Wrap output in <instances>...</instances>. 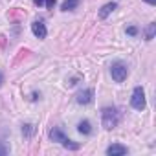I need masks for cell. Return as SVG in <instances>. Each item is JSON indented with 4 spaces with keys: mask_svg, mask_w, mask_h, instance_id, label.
Here are the masks:
<instances>
[{
    "mask_svg": "<svg viewBox=\"0 0 156 156\" xmlns=\"http://www.w3.org/2000/svg\"><path fill=\"white\" fill-rule=\"evenodd\" d=\"M130 105H132V108H136V110H143L145 108V92H143V88L141 87H136L134 88V92H132V98H130Z\"/></svg>",
    "mask_w": 156,
    "mask_h": 156,
    "instance_id": "3",
    "label": "cell"
},
{
    "mask_svg": "<svg viewBox=\"0 0 156 156\" xmlns=\"http://www.w3.org/2000/svg\"><path fill=\"white\" fill-rule=\"evenodd\" d=\"M154 33H156V24L151 22V24L147 26V30H145V41H152V39H154Z\"/></svg>",
    "mask_w": 156,
    "mask_h": 156,
    "instance_id": "11",
    "label": "cell"
},
{
    "mask_svg": "<svg viewBox=\"0 0 156 156\" xmlns=\"http://www.w3.org/2000/svg\"><path fill=\"white\" fill-rule=\"evenodd\" d=\"M35 2V6H42V4H46V0H33Z\"/></svg>",
    "mask_w": 156,
    "mask_h": 156,
    "instance_id": "17",
    "label": "cell"
},
{
    "mask_svg": "<svg viewBox=\"0 0 156 156\" xmlns=\"http://www.w3.org/2000/svg\"><path fill=\"white\" fill-rule=\"evenodd\" d=\"M116 8H118V4H116V2H108V4H105V6L99 9V19H107V17H108Z\"/></svg>",
    "mask_w": 156,
    "mask_h": 156,
    "instance_id": "7",
    "label": "cell"
},
{
    "mask_svg": "<svg viewBox=\"0 0 156 156\" xmlns=\"http://www.w3.org/2000/svg\"><path fill=\"white\" fill-rule=\"evenodd\" d=\"M55 6V0H46V8H53Z\"/></svg>",
    "mask_w": 156,
    "mask_h": 156,
    "instance_id": "16",
    "label": "cell"
},
{
    "mask_svg": "<svg viewBox=\"0 0 156 156\" xmlns=\"http://www.w3.org/2000/svg\"><path fill=\"white\" fill-rule=\"evenodd\" d=\"M79 4H81V0H64L62 6H61V9L62 11H72V9H75Z\"/></svg>",
    "mask_w": 156,
    "mask_h": 156,
    "instance_id": "10",
    "label": "cell"
},
{
    "mask_svg": "<svg viewBox=\"0 0 156 156\" xmlns=\"http://www.w3.org/2000/svg\"><path fill=\"white\" fill-rule=\"evenodd\" d=\"M50 138H51V141H59V143H62V141L66 140L64 132H62L61 129H57V127H53V129L50 130Z\"/></svg>",
    "mask_w": 156,
    "mask_h": 156,
    "instance_id": "8",
    "label": "cell"
},
{
    "mask_svg": "<svg viewBox=\"0 0 156 156\" xmlns=\"http://www.w3.org/2000/svg\"><path fill=\"white\" fill-rule=\"evenodd\" d=\"M127 33H129L130 37H136V35H138V28H136V26H129V28H127Z\"/></svg>",
    "mask_w": 156,
    "mask_h": 156,
    "instance_id": "14",
    "label": "cell"
},
{
    "mask_svg": "<svg viewBox=\"0 0 156 156\" xmlns=\"http://www.w3.org/2000/svg\"><path fill=\"white\" fill-rule=\"evenodd\" d=\"M77 130H79L81 134H85V136L92 134V125H90V121H88V119L79 121V125H77Z\"/></svg>",
    "mask_w": 156,
    "mask_h": 156,
    "instance_id": "9",
    "label": "cell"
},
{
    "mask_svg": "<svg viewBox=\"0 0 156 156\" xmlns=\"http://www.w3.org/2000/svg\"><path fill=\"white\" fill-rule=\"evenodd\" d=\"M62 145H64L66 149H73V151H75V149H79V145H77V143H72V140H68V138L62 141Z\"/></svg>",
    "mask_w": 156,
    "mask_h": 156,
    "instance_id": "13",
    "label": "cell"
},
{
    "mask_svg": "<svg viewBox=\"0 0 156 156\" xmlns=\"http://www.w3.org/2000/svg\"><path fill=\"white\" fill-rule=\"evenodd\" d=\"M107 154H108V156H123V154H127V147L114 143V145H110V147L107 149Z\"/></svg>",
    "mask_w": 156,
    "mask_h": 156,
    "instance_id": "6",
    "label": "cell"
},
{
    "mask_svg": "<svg viewBox=\"0 0 156 156\" xmlns=\"http://www.w3.org/2000/svg\"><path fill=\"white\" fill-rule=\"evenodd\" d=\"M92 99H94V90L92 88L77 94V103H81V105H88V103H92Z\"/></svg>",
    "mask_w": 156,
    "mask_h": 156,
    "instance_id": "5",
    "label": "cell"
},
{
    "mask_svg": "<svg viewBox=\"0 0 156 156\" xmlns=\"http://www.w3.org/2000/svg\"><path fill=\"white\" fill-rule=\"evenodd\" d=\"M2 83H4V75H2V72H0V87H2Z\"/></svg>",
    "mask_w": 156,
    "mask_h": 156,
    "instance_id": "19",
    "label": "cell"
},
{
    "mask_svg": "<svg viewBox=\"0 0 156 156\" xmlns=\"http://www.w3.org/2000/svg\"><path fill=\"white\" fill-rule=\"evenodd\" d=\"M110 75H112V79L116 81V83H123L125 79H127V75H129V70H127V66L123 64V62H114L112 66H110Z\"/></svg>",
    "mask_w": 156,
    "mask_h": 156,
    "instance_id": "2",
    "label": "cell"
},
{
    "mask_svg": "<svg viewBox=\"0 0 156 156\" xmlns=\"http://www.w3.org/2000/svg\"><path fill=\"white\" fill-rule=\"evenodd\" d=\"M6 154H8V147L0 145V156H6Z\"/></svg>",
    "mask_w": 156,
    "mask_h": 156,
    "instance_id": "15",
    "label": "cell"
},
{
    "mask_svg": "<svg viewBox=\"0 0 156 156\" xmlns=\"http://www.w3.org/2000/svg\"><path fill=\"white\" fill-rule=\"evenodd\" d=\"M33 132H35V127H33V125H24V127H22V134H24L26 138H30Z\"/></svg>",
    "mask_w": 156,
    "mask_h": 156,
    "instance_id": "12",
    "label": "cell"
},
{
    "mask_svg": "<svg viewBox=\"0 0 156 156\" xmlns=\"http://www.w3.org/2000/svg\"><path fill=\"white\" fill-rule=\"evenodd\" d=\"M143 2H147V4H151V6H154V4H156V0H143Z\"/></svg>",
    "mask_w": 156,
    "mask_h": 156,
    "instance_id": "18",
    "label": "cell"
},
{
    "mask_svg": "<svg viewBox=\"0 0 156 156\" xmlns=\"http://www.w3.org/2000/svg\"><path fill=\"white\" fill-rule=\"evenodd\" d=\"M31 31H33V35H35L37 39H46V35H48L46 26H44L42 20H35V22L31 24Z\"/></svg>",
    "mask_w": 156,
    "mask_h": 156,
    "instance_id": "4",
    "label": "cell"
},
{
    "mask_svg": "<svg viewBox=\"0 0 156 156\" xmlns=\"http://www.w3.org/2000/svg\"><path fill=\"white\" fill-rule=\"evenodd\" d=\"M101 121H103V127L107 130H112L118 127L119 123V112L114 108V107H105L101 110Z\"/></svg>",
    "mask_w": 156,
    "mask_h": 156,
    "instance_id": "1",
    "label": "cell"
}]
</instances>
